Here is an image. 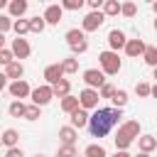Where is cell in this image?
Segmentation results:
<instances>
[{"label":"cell","mask_w":157,"mask_h":157,"mask_svg":"<svg viewBox=\"0 0 157 157\" xmlns=\"http://www.w3.org/2000/svg\"><path fill=\"white\" fill-rule=\"evenodd\" d=\"M123 108H98V110H93V115H91V120H88V132H91V137H105L115 125L120 128L123 125Z\"/></svg>","instance_id":"obj_1"},{"label":"cell","mask_w":157,"mask_h":157,"mask_svg":"<svg viewBox=\"0 0 157 157\" xmlns=\"http://www.w3.org/2000/svg\"><path fill=\"white\" fill-rule=\"evenodd\" d=\"M140 137V123L137 120H125L120 128H118V132H115V147L118 150H128L135 140Z\"/></svg>","instance_id":"obj_2"},{"label":"cell","mask_w":157,"mask_h":157,"mask_svg":"<svg viewBox=\"0 0 157 157\" xmlns=\"http://www.w3.org/2000/svg\"><path fill=\"white\" fill-rule=\"evenodd\" d=\"M98 64H101V71H103L105 76H115V74L123 69V61H120L118 52H110V49H105V52L98 54Z\"/></svg>","instance_id":"obj_3"},{"label":"cell","mask_w":157,"mask_h":157,"mask_svg":"<svg viewBox=\"0 0 157 157\" xmlns=\"http://www.w3.org/2000/svg\"><path fill=\"white\" fill-rule=\"evenodd\" d=\"M66 44L71 47V52H74V56H78V54H83V52H88V42H86V32L83 29H69L66 32Z\"/></svg>","instance_id":"obj_4"},{"label":"cell","mask_w":157,"mask_h":157,"mask_svg":"<svg viewBox=\"0 0 157 157\" xmlns=\"http://www.w3.org/2000/svg\"><path fill=\"white\" fill-rule=\"evenodd\" d=\"M83 83H86V88L101 91L108 81H105V74H103L101 69H86V71H83Z\"/></svg>","instance_id":"obj_5"},{"label":"cell","mask_w":157,"mask_h":157,"mask_svg":"<svg viewBox=\"0 0 157 157\" xmlns=\"http://www.w3.org/2000/svg\"><path fill=\"white\" fill-rule=\"evenodd\" d=\"M29 98H32V103H34V105H39V108H42V105H47V103L54 98V88H52L49 83L37 86V88H32V96H29Z\"/></svg>","instance_id":"obj_6"},{"label":"cell","mask_w":157,"mask_h":157,"mask_svg":"<svg viewBox=\"0 0 157 157\" xmlns=\"http://www.w3.org/2000/svg\"><path fill=\"white\" fill-rule=\"evenodd\" d=\"M78 101H81V108L83 110H98V101H101V93L96 88H83L78 93Z\"/></svg>","instance_id":"obj_7"},{"label":"cell","mask_w":157,"mask_h":157,"mask_svg":"<svg viewBox=\"0 0 157 157\" xmlns=\"http://www.w3.org/2000/svg\"><path fill=\"white\" fill-rule=\"evenodd\" d=\"M103 22H105L103 10H101V12H88V15L83 17V22H81V29H83V32H96Z\"/></svg>","instance_id":"obj_8"},{"label":"cell","mask_w":157,"mask_h":157,"mask_svg":"<svg viewBox=\"0 0 157 157\" xmlns=\"http://www.w3.org/2000/svg\"><path fill=\"white\" fill-rule=\"evenodd\" d=\"M7 93H10L15 101H22V98L32 96V88H29V83L22 78V81H12V83L7 86Z\"/></svg>","instance_id":"obj_9"},{"label":"cell","mask_w":157,"mask_h":157,"mask_svg":"<svg viewBox=\"0 0 157 157\" xmlns=\"http://www.w3.org/2000/svg\"><path fill=\"white\" fill-rule=\"evenodd\" d=\"M10 49H12L15 59H27V56L32 54L29 42H27V39H22V37H15V39H12V44H10Z\"/></svg>","instance_id":"obj_10"},{"label":"cell","mask_w":157,"mask_h":157,"mask_svg":"<svg viewBox=\"0 0 157 157\" xmlns=\"http://www.w3.org/2000/svg\"><path fill=\"white\" fill-rule=\"evenodd\" d=\"M44 81H47L49 86H56L59 81H64V69H61V61H59V64H49V66L44 69Z\"/></svg>","instance_id":"obj_11"},{"label":"cell","mask_w":157,"mask_h":157,"mask_svg":"<svg viewBox=\"0 0 157 157\" xmlns=\"http://www.w3.org/2000/svg\"><path fill=\"white\" fill-rule=\"evenodd\" d=\"M145 49H147V44H145L140 37H135V39H128V44H125V54H128L130 59L145 56Z\"/></svg>","instance_id":"obj_12"},{"label":"cell","mask_w":157,"mask_h":157,"mask_svg":"<svg viewBox=\"0 0 157 157\" xmlns=\"http://www.w3.org/2000/svg\"><path fill=\"white\" fill-rule=\"evenodd\" d=\"M125 44H128L125 32H120V29H110V32H108V47H110V52L125 49Z\"/></svg>","instance_id":"obj_13"},{"label":"cell","mask_w":157,"mask_h":157,"mask_svg":"<svg viewBox=\"0 0 157 157\" xmlns=\"http://www.w3.org/2000/svg\"><path fill=\"white\" fill-rule=\"evenodd\" d=\"M42 17L47 20V25H59L61 17H64V7L61 5H47V10H44Z\"/></svg>","instance_id":"obj_14"},{"label":"cell","mask_w":157,"mask_h":157,"mask_svg":"<svg viewBox=\"0 0 157 157\" xmlns=\"http://www.w3.org/2000/svg\"><path fill=\"white\" fill-rule=\"evenodd\" d=\"M88 120H91V115H88V110H83V108H78L76 113H71V128H76V130L88 128Z\"/></svg>","instance_id":"obj_15"},{"label":"cell","mask_w":157,"mask_h":157,"mask_svg":"<svg viewBox=\"0 0 157 157\" xmlns=\"http://www.w3.org/2000/svg\"><path fill=\"white\" fill-rule=\"evenodd\" d=\"M76 137H78L76 128H71V125L59 128V140H61V145H76Z\"/></svg>","instance_id":"obj_16"},{"label":"cell","mask_w":157,"mask_h":157,"mask_svg":"<svg viewBox=\"0 0 157 157\" xmlns=\"http://www.w3.org/2000/svg\"><path fill=\"white\" fill-rule=\"evenodd\" d=\"M5 76L12 78V81H22V76H25V66H22V61H12L10 66H5Z\"/></svg>","instance_id":"obj_17"},{"label":"cell","mask_w":157,"mask_h":157,"mask_svg":"<svg viewBox=\"0 0 157 157\" xmlns=\"http://www.w3.org/2000/svg\"><path fill=\"white\" fill-rule=\"evenodd\" d=\"M137 147H140V152L150 155V152L157 147V137H155V135H140V137H137Z\"/></svg>","instance_id":"obj_18"},{"label":"cell","mask_w":157,"mask_h":157,"mask_svg":"<svg viewBox=\"0 0 157 157\" xmlns=\"http://www.w3.org/2000/svg\"><path fill=\"white\" fill-rule=\"evenodd\" d=\"M59 105H61V110H64V113H69V115H71V113H76V110L81 108V101H78V96H66V98H61V103H59Z\"/></svg>","instance_id":"obj_19"},{"label":"cell","mask_w":157,"mask_h":157,"mask_svg":"<svg viewBox=\"0 0 157 157\" xmlns=\"http://www.w3.org/2000/svg\"><path fill=\"white\" fill-rule=\"evenodd\" d=\"M103 15H105V17L123 15V2H118V0H105V5H103Z\"/></svg>","instance_id":"obj_20"},{"label":"cell","mask_w":157,"mask_h":157,"mask_svg":"<svg viewBox=\"0 0 157 157\" xmlns=\"http://www.w3.org/2000/svg\"><path fill=\"white\" fill-rule=\"evenodd\" d=\"M7 10H10V17H22L27 12V0H12Z\"/></svg>","instance_id":"obj_21"},{"label":"cell","mask_w":157,"mask_h":157,"mask_svg":"<svg viewBox=\"0 0 157 157\" xmlns=\"http://www.w3.org/2000/svg\"><path fill=\"white\" fill-rule=\"evenodd\" d=\"M52 88H54V98H66V96H71V81H69V78L59 81V83L52 86Z\"/></svg>","instance_id":"obj_22"},{"label":"cell","mask_w":157,"mask_h":157,"mask_svg":"<svg viewBox=\"0 0 157 157\" xmlns=\"http://www.w3.org/2000/svg\"><path fill=\"white\" fill-rule=\"evenodd\" d=\"M17 140H20V132L17 130H12V128H7L5 132H2V145L10 150V147H17Z\"/></svg>","instance_id":"obj_23"},{"label":"cell","mask_w":157,"mask_h":157,"mask_svg":"<svg viewBox=\"0 0 157 157\" xmlns=\"http://www.w3.org/2000/svg\"><path fill=\"white\" fill-rule=\"evenodd\" d=\"M7 110H10V115H12V118H25V113H27V105H25L22 101H12V103L7 105Z\"/></svg>","instance_id":"obj_24"},{"label":"cell","mask_w":157,"mask_h":157,"mask_svg":"<svg viewBox=\"0 0 157 157\" xmlns=\"http://www.w3.org/2000/svg\"><path fill=\"white\" fill-rule=\"evenodd\" d=\"M83 157H108V152H105L103 145H88L83 150Z\"/></svg>","instance_id":"obj_25"},{"label":"cell","mask_w":157,"mask_h":157,"mask_svg":"<svg viewBox=\"0 0 157 157\" xmlns=\"http://www.w3.org/2000/svg\"><path fill=\"white\" fill-rule=\"evenodd\" d=\"M61 69H64V74H76L78 71V59L76 56H66L61 61Z\"/></svg>","instance_id":"obj_26"},{"label":"cell","mask_w":157,"mask_h":157,"mask_svg":"<svg viewBox=\"0 0 157 157\" xmlns=\"http://www.w3.org/2000/svg\"><path fill=\"white\" fill-rule=\"evenodd\" d=\"M145 64L147 66H152V69H157V47H150L147 44V49H145Z\"/></svg>","instance_id":"obj_27"},{"label":"cell","mask_w":157,"mask_h":157,"mask_svg":"<svg viewBox=\"0 0 157 157\" xmlns=\"http://www.w3.org/2000/svg\"><path fill=\"white\" fill-rule=\"evenodd\" d=\"M44 27H47V20H44V17H32V20H29V29H32V34H42Z\"/></svg>","instance_id":"obj_28"},{"label":"cell","mask_w":157,"mask_h":157,"mask_svg":"<svg viewBox=\"0 0 157 157\" xmlns=\"http://www.w3.org/2000/svg\"><path fill=\"white\" fill-rule=\"evenodd\" d=\"M125 105H128V91L118 88L115 96H113V108H125Z\"/></svg>","instance_id":"obj_29"},{"label":"cell","mask_w":157,"mask_h":157,"mask_svg":"<svg viewBox=\"0 0 157 157\" xmlns=\"http://www.w3.org/2000/svg\"><path fill=\"white\" fill-rule=\"evenodd\" d=\"M135 93H137L140 98H147V96H152V86H150L147 81H137V83H135Z\"/></svg>","instance_id":"obj_30"},{"label":"cell","mask_w":157,"mask_h":157,"mask_svg":"<svg viewBox=\"0 0 157 157\" xmlns=\"http://www.w3.org/2000/svg\"><path fill=\"white\" fill-rule=\"evenodd\" d=\"M12 29H15V32H17V37H25V34H27V32H32V29H29V20H17V22H15V27H12Z\"/></svg>","instance_id":"obj_31"},{"label":"cell","mask_w":157,"mask_h":157,"mask_svg":"<svg viewBox=\"0 0 157 157\" xmlns=\"http://www.w3.org/2000/svg\"><path fill=\"white\" fill-rule=\"evenodd\" d=\"M56 157H78L76 145H61V147H59V152H56Z\"/></svg>","instance_id":"obj_32"},{"label":"cell","mask_w":157,"mask_h":157,"mask_svg":"<svg viewBox=\"0 0 157 157\" xmlns=\"http://www.w3.org/2000/svg\"><path fill=\"white\" fill-rule=\"evenodd\" d=\"M12 61H15L12 49H5V47H2V49H0V64H2V66H10Z\"/></svg>","instance_id":"obj_33"},{"label":"cell","mask_w":157,"mask_h":157,"mask_svg":"<svg viewBox=\"0 0 157 157\" xmlns=\"http://www.w3.org/2000/svg\"><path fill=\"white\" fill-rule=\"evenodd\" d=\"M10 27H15L12 17H10V15H0V34H2V32H7Z\"/></svg>","instance_id":"obj_34"},{"label":"cell","mask_w":157,"mask_h":157,"mask_svg":"<svg viewBox=\"0 0 157 157\" xmlns=\"http://www.w3.org/2000/svg\"><path fill=\"white\" fill-rule=\"evenodd\" d=\"M115 91H118V88H115L113 83H105V86H103V88H101L98 93H101V98H110V101H113V96H115Z\"/></svg>","instance_id":"obj_35"},{"label":"cell","mask_w":157,"mask_h":157,"mask_svg":"<svg viewBox=\"0 0 157 157\" xmlns=\"http://www.w3.org/2000/svg\"><path fill=\"white\" fill-rule=\"evenodd\" d=\"M39 110H42L39 105L29 103V105H27V113H25V118H27V120H37V118H39Z\"/></svg>","instance_id":"obj_36"},{"label":"cell","mask_w":157,"mask_h":157,"mask_svg":"<svg viewBox=\"0 0 157 157\" xmlns=\"http://www.w3.org/2000/svg\"><path fill=\"white\" fill-rule=\"evenodd\" d=\"M61 7H64V10H81V7H83V0H64Z\"/></svg>","instance_id":"obj_37"},{"label":"cell","mask_w":157,"mask_h":157,"mask_svg":"<svg viewBox=\"0 0 157 157\" xmlns=\"http://www.w3.org/2000/svg\"><path fill=\"white\" fill-rule=\"evenodd\" d=\"M135 12H137L135 2H123V17H135Z\"/></svg>","instance_id":"obj_38"},{"label":"cell","mask_w":157,"mask_h":157,"mask_svg":"<svg viewBox=\"0 0 157 157\" xmlns=\"http://www.w3.org/2000/svg\"><path fill=\"white\" fill-rule=\"evenodd\" d=\"M5 157H25V152L20 147H10V150H5Z\"/></svg>","instance_id":"obj_39"},{"label":"cell","mask_w":157,"mask_h":157,"mask_svg":"<svg viewBox=\"0 0 157 157\" xmlns=\"http://www.w3.org/2000/svg\"><path fill=\"white\" fill-rule=\"evenodd\" d=\"M110 157H130V155H128V150H115V155H110Z\"/></svg>","instance_id":"obj_40"},{"label":"cell","mask_w":157,"mask_h":157,"mask_svg":"<svg viewBox=\"0 0 157 157\" xmlns=\"http://www.w3.org/2000/svg\"><path fill=\"white\" fill-rule=\"evenodd\" d=\"M152 96H155V98H157V83H155V86H152Z\"/></svg>","instance_id":"obj_41"},{"label":"cell","mask_w":157,"mask_h":157,"mask_svg":"<svg viewBox=\"0 0 157 157\" xmlns=\"http://www.w3.org/2000/svg\"><path fill=\"white\" fill-rule=\"evenodd\" d=\"M152 12H155V15H157V2H152Z\"/></svg>","instance_id":"obj_42"},{"label":"cell","mask_w":157,"mask_h":157,"mask_svg":"<svg viewBox=\"0 0 157 157\" xmlns=\"http://www.w3.org/2000/svg\"><path fill=\"white\" fill-rule=\"evenodd\" d=\"M135 157H150V155H145V152H140V155H135Z\"/></svg>","instance_id":"obj_43"},{"label":"cell","mask_w":157,"mask_h":157,"mask_svg":"<svg viewBox=\"0 0 157 157\" xmlns=\"http://www.w3.org/2000/svg\"><path fill=\"white\" fill-rule=\"evenodd\" d=\"M152 76H155V78H157V69H152Z\"/></svg>","instance_id":"obj_44"},{"label":"cell","mask_w":157,"mask_h":157,"mask_svg":"<svg viewBox=\"0 0 157 157\" xmlns=\"http://www.w3.org/2000/svg\"><path fill=\"white\" fill-rule=\"evenodd\" d=\"M155 29H157V20H155Z\"/></svg>","instance_id":"obj_45"},{"label":"cell","mask_w":157,"mask_h":157,"mask_svg":"<svg viewBox=\"0 0 157 157\" xmlns=\"http://www.w3.org/2000/svg\"><path fill=\"white\" fill-rule=\"evenodd\" d=\"M34 157H44V155H34Z\"/></svg>","instance_id":"obj_46"}]
</instances>
